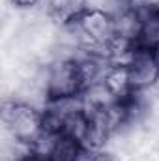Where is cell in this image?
Masks as SVG:
<instances>
[{"instance_id": "6da1fadb", "label": "cell", "mask_w": 159, "mask_h": 161, "mask_svg": "<svg viewBox=\"0 0 159 161\" xmlns=\"http://www.w3.org/2000/svg\"><path fill=\"white\" fill-rule=\"evenodd\" d=\"M71 26L79 36V43L82 45V49L88 51L90 56L109 62L111 43L116 38L114 15H111L101 8H88L82 13V17Z\"/></svg>"}, {"instance_id": "7a4b0ae2", "label": "cell", "mask_w": 159, "mask_h": 161, "mask_svg": "<svg viewBox=\"0 0 159 161\" xmlns=\"http://www.w3.org/2000/svg\"><path fill=\"white\" fill-rule=\"evenodd\" d=\"M2 120L15 142L32 146L45 131L43 111L28 105V103H23V101L6 103L2 109Z\"/></svg>"}, {"instance_id": "3957f363", "label": "cell", "mask_w": 159, "mask_h": 161, "mask_svg": "<svg viewBox=\"0 0 159 161\" xmlns=\"http://www.w3.org/2000/svg\"><path fill=\"white\" fill-rule=\"evenodd\" d=\"M45 99L58 101L69 99L82 94V80L79 73V64L73 58H60L52 62L45 71Z\"/></svg>"}, {"instance_id": "277c9868", "label": "cell", "mask_w": 159, "mask_h": 161, "mask_svg": "<svg viewBox=\"0 0 159 161\" xmlns=\"http://www.w3.org/2000/svg\"><path fill=\"white\" fill-rule=\"evenodd\" d=\"M127 69H129V79L135 92L150 88L159 80V64L154 56V51L144 45H139L135 49L127 64Z\"/></svg>"}, {"instance_id": "5b68a950", "label": "cell", "mask_w": 159, "mask_h": 161, "mask_svg": "<svg viewBox=\"0 0 159 161\" xmlns=\"http://www.w3.org/2000/svg\"><path fill=\"white\" fill-rule=\"evenodd\" d=\"M101 82L107 86V90L114 96L116 101H131V96L135 94V90L131 86L127 66L109 64V68H107Z\"/></svg>"}, {"instance_id": "8992f818", "label": "cell", "mask_w": 159, "mask_h": 161, "mask_svg": "<svg viewBox=\"0 0 159 161\" xmlns=\"http://www.w3.org/2000/svg\"><path fill=\"white\" fill-rule=\"evenodd\" d=\"M88 8V0H49L51 19L64 26L75 25Z\"/></svg>"}, {"instance_id": "52a82bcc", "label": "cell", "mask_w": 159, "mask_h": 161, "mask_svg": "<svg viewBox=\"0 0 159 161\" xmlns=\"http://www.w3.org/2000/svg\"><path fill=\"white\" fill-rule=\"evenodd\" d=\"M11 2H13V6H17V8L28 9V8H34L40 0H11Z\"/></svg>"}, {"instance_id": "ba28073f", "label": "cell", "mask_w": 159, "mask_h": 161, "mask_svg": "<svg viewBox=\"0 0 159 161\" xmlns=\"http://www.w3.org/2000/svg\"><path fill=\"white\" fill-rule=\"evenodd\" d=\"M96 161H116L114 158H111V156H97V159Z\"/></svg>"}, {"instance_id": "9c48e42d", "label": "cell", "mask_w": 159, "mask_h": 161, "mask_svg": "<svg viewBox=\"0 0 159 161\" xmlns=\"http://www.w3.org/2000/svg\"><path fill=\"white\" fill-rule=\"evenodd\" d=\"M152 51H154V56H156V60H157V64H159V45L156 49H152Z\"/></svg>"}]
</instances>
